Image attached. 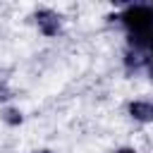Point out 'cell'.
I'll return each instance as SVG.
<instances>
[{"instance_id": "cell-5", "label": "cell", "mask_w": 153, "mask_h": 153, "mask_svg": "<svg viewBox=\"0 0 153 153\" xmlns=\"http://www.w3.org/2000/svg\"><path fill=\"white\" fill-rule=\"evenodd\" d=\"M12 98H14V88H12L5 79H0V103H2V105H10Z\"/></svg>"}, {"instance_id": "cell-1", "label": "cell", "mask_w": 153, "mask_h": 153, "mask_svg": "<svg viewBox=\"0 0 153 153\" xmlns=\"http://www.w3.org/2000/svg\"><path fill=\"white\" fill-rule=\"evenodd\" d=\"M120 19L134 33H151L153 31V7L151 5H129L120 12Z\"/></svg>"}, {"instance_id": "cell-4", "label": "cell", "mask_w": 153, "mask_h": 153, "mask_svg": "<svg viewBox=\"0 0 153 153\" xmlns=\"http://www.w3.org/2000/svg\"><path fill=\"white\" fill-rule=\"evenodd\" d=\"M0 120H2V124H7V127L14 129V127H22L26 117H24V110L19 105H12L10 103V105H2L0 108Z\"/></svg>"}, {"instance_id": "cell-3", "label": "cell", "mask_w": 153, "mask_h": 153, "mask_svg": "<svg viewBox=\"0 0 153 153\" xmlns=\"http://www.w3.org/2000/svg\"><path fill=\"white\" fill-rule=\"evenodd\" d=\"M127 115L136 124H153V100L148 98H134L127 103Z\"/></svg>"}, {"instance_id": "cell-7", "label": "cell", "mask_w": 153, "mask_h": 153, "mask_svg": "<svg viewBox=\"0 0 153 153\" xmlns=\"http://www.w3.org/2000/svg\"><path fill=\"white\" fill-rule=\"evenodd\" d=\"M31 153H57L55 148H36V151H31Z\"/></svg>"}, {"instance_id": "cell-6", "label": "cell", "mask_w": 153, "mask_h": 153, "mask_svg": "<svg viewBox=\"0 0 153 153\" xmlns=\"http://www.w3.org/2000/svg\"><path fill=\"white\" fill-rule=\"evenodd\" d=\"M112 153H139V151H136L134 146H117Z\"/></svg>"}, {"instance_id": "cell-2", "label": "cell", "mask_w": 153, "mask_h": 153, "mask_svg": "<svg viewBox=\"0 0 153 153\" xmlns=\"http://www.w3.org/2000/svg\"><path fill=\"white\" fill-rule=\"evenodd\" d=\"M33 24H36L38 33L45 36V38H55L62 31V17L53 7H38L33 12Z\"/></svg>"}]
</instances>
